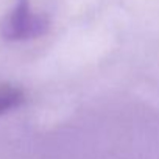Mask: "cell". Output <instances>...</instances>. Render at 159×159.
Returning a JSON list of instances; mask_svg holds the SVG:
<instances>
[{
  "label": "cell",
  "instance_id": "cell-1",
  "mask_svg": "<svg viewBox=\"0 0 159 159\" xmlns=\"http://www.w3.org/2000/svg\"><path fill=\"white\" fill-rule=\"evenodd\" d=\"M48 19L31 10L28 0H17L2 22V36L8 41L34 39L47 33Z\"/></svg>",
  "mask_w": 159,
  "mask_h": 159
},
{
  "label": "cell",
  "instance_id": "cell-2",
  "mask_svg": "<svg viewBox=\"0 0 159 159\" xmlns=\"http://www.w3.org/2000/svg\"><path fill=\"white\" fill-rule=\"evenodd\" d=\"M25 100L22 89L11 84H0V116L20 106Z\"/></svg>",
  "mask_w": 159,
  "mask_h": 159
}]
</instances>
